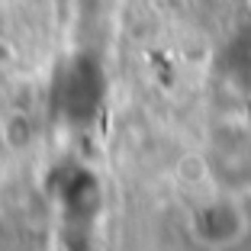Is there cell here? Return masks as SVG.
<instances>
[{
	"instance_id": "6da1fadb",
	"label": "cell",
	"mask_w": 251,
	"mask_h": 251,
	"mask_svg": "<svg viewBox=\"0 0 251 251\" xmlns=\"http://www.w3.org/2000/svg\"><path fill=\"white\" fill-rule=\"evenodd\" d=\"M242 229V216L229 203H213V206L200 209L197 216V232L206 242H232Z\"/></svg>"
}]
</instances>
